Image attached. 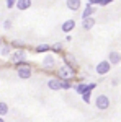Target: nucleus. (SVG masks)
<instances>
[{
  "label": "nucleus",
  "instance_id": "f257e3e1",
  "mask_svg": "<svg viewBox=\"0 0 121 122\" xmlns=\"http://www.w3.org/2000/svg\"><path fill=\"white\" fill-rule=\"evenodd\" d=\"M10 62L13 64V65H18V64H23V62H26V59H28V51L26 49H17V51H12V54L8 56Z\"/></svg>",
  "mask_w": 121,
  "mask_h": 122
},
{
  "label": "nucleus",
  "instance_id": "f03ea898",
  "mask_svg": "<svg viewBox=\"0 0 121 122\" xmlns=\"http://www.w3.org/2000/svg\"><path fill=\"white\" fill-rule=\"evenodd\" d=\"M77 75V70L72 68V67H67V65H62L57 68V78L59 80H74V76Z\"/></svg>",
  "mask_w": 121,
  "mask_h": 122
},
{
  "label": "nucleus",
  "instance_id": "7ed1b4c3",
  "mask_svg": "<svg viewBox=\"0 0 121 122\" xmlns=\"http://www.w3.org/2000/svg\"><path fill=\"white\" fill-rule=\"evenodd\" d=\"M17 75L21 80H29L31 75H33V67L29 65L28 62H23V64H18L17 65Z\"/></svg>",
  "mask_w": 121,
  "mask_h": 122
},
{
  "label": "nucleus",
  "instance_id": "20e7f679",
  "mask_svg": "<svg viewBox=\"0 0 121 122\" xmlns=\"http://www.w3.org/2000/svg\"><path fill=\"white\" fill-rule=\"evenodd\" d=\"M41 65H43V68H44V70H54V68L57 67L56 56H54V54H46V56L43 57Z\"/></svg>",
  "mask_w": 121,
  "mask_h": 122
},
{
  "label": "nucleus",
  "instance_id": "39448f33",
  "mask_svg": "<svg viewBox=\"0 0 121 122\" xmlns=\"http://www.w3.org/2000/svg\"><path fill=\"white\" fill-rule=\"evenodd\" d=\"M95 107L100 109V111H106L110 107V98L106 94H98L95 98Z\"/></svg>",
  "mask_w": 121,
  "mask_h": 122
},
{
  "label": "nucleus",
  "instance_id": "423d86ee",
  "mask_svg": "<svg viewBox=\"0 0 121 122\" xmlns=\"http://www.w3.org/2000/svg\"><path fill=\"white\" fill-rule=\"evenodd\" d=\"M110 70H111V64H110L108 60H102V62H98L97 67H95V72H97L98 75H106Z\"/></svg>",
  "mask_w": 121,
  "mask_h": 122
},
{
  "label": "nucleus",
  "instance_id": "0eeeda50",
  "mask_svg": "<svg viewBox=\"0 0 121 122\" xmlns=\"http://www.w3.org/2000/svg\"><path fill=\"white\" fill-rule=\"evenodd\" d=\"M47 88L52 90V91H59V90H61V80H59L57 76H51V78L47 80Z\"/></svg>",
  "mask_w": 121,
  "mask_h": 122
},
{
  "label": "nucleus",
  "instance_id": "6e6552de",
  "mask_svg": "<svg viewBox=\"0 0 121 122\" xmlns=\"http://www.w3.org/2000/svg\"><path fill=\"white\" fill-rule=\"evenodd\" d=\"M62 59H64V65L77 68V60H75V57L72 54H62Z\"/></svg>",
  "mask_w": 121,
  "mask_h": 122
},
{
  "label": "nucleus",
  "instance_id": "1a4fd4ad",
  "mask_svg": "<svg viewBox=\"0 0 121 122\" xmlns=\"http://www.w3.org/2000/svg\"><path fill=\"white\" fill-rule=\"evenodd\" d=\"M31 5H33V0H17V3H15V7L20 11H25V10L31 8Z\"/></svg>",
  "mask_w": 121,
  "mask_h": 122
},
{
  "label": "nucleus",
  "instance_id": "9d476101",
  "mask_svg": "<svg viewBox=\"0 0 121 122\" xmlns=\"http://www.w3.org/2000/svg\"><path fill=\"white\" fill-rule=\"evenodd\" d=\"M108 62H110L111 65H118L121 62V54L116 52V51H111V52L108 54Z\"/></svg>",
  "mask_w": 121,
  "mask_h": 122
},
{
  "label": "nucleus",
  "instance_id": "9b49d317",
  "mask_svg": "<svg viewBox=\"0 0 121 122\" xmlns=\"http://www.w3.org/2000/svg\"><path fill=\"white\" fill-rule=\"evenodd\" d=\"M74 28H75V20H65L64 23H62V26H61V29L64 31L65 34H69Z\"/></svg>",
  "mask_w": 121,
  "mask_h": 122
},
{
  "label": "nucleus",
  "instance_id": "f8f14e48",
  "mask_svg": "<svg viewBox=\"0 0 121 122\" xmlns=\"http://www.w3.org/2000/svg\"><path fill=\"white\" fill-rule=\"evenodd\" d=\"M65 7L69 10H72V11H77L82 7V2L80 0H65Z\"/></svg>",
  "mask_w": 121,
  "mask_h": 122
},
{
  "label": "nucleus",
  "instance_id": "ddd939ff",
  "mask_svg": "<svg viewBox=\"0 0 121 122\" xmlns=\"http://www.w3.org/2000/svg\"><path fill=\"white\" fill-rule=\"evenodd\" d=\"M95 23H97V21H95L93 16H90V18H84L82 20V28H84L85 31H90V29L95 26Z\"/></svg>",
  "mask_w": 121,
  "mask_h": 122
},
{
  "label": "nucleus",
  "instance_id": "4468645a",
  "mask_svg": "<svg viewBox=\"0 0 121 122\" xmlns=\"http://www.w3.org/2000/svg\"><path fill=\"white\" fill-rule=\"evenodd\" d=\"M35 52H36V54H47V52H51V46L46 44V42L38 44V46L35 47Z\"/></svg>",
  "mask_w": 121,
  "mask_h": 122
},
{
  "label": "nucleus",
  "instance_id": "2eb2a0df",
  "mask_svg": "<svg viewBox=\"0 0 121 122\" xmlns=\"http://www.w3.org/2000/svg\"><path fill=\"white\" fill-rule=\"evenodd\" d=\"M95 15V7H92V5H85V8H84V11H82V20L84 18H90V16H93Z\"/></svg>",
  "mask_w": 121,
  "mask_h": 122
},
{
  "label": "nucleus",
  "instance_id": "dca6fc26",
  "mask_svg": "<svg viewBox=\"0 0 121 122\" xmlns=\"http://www.w3.org/2000/svg\"><path fill=\"white\" fill-rule=\"evenodd\" d=\"M12 51H13V49L10 47V44H5V42H3V44L0 46V56L2 57H8L10 54H12Z\"/></svg>",
  "mask_w": 121,
  "mask_h": 122
},
{
  "label": "nucleus",
  "instance_id": "f3484780",
  "mask_svg": "<svg viewBox=\"0 0 121 122\" xmlns=\"http://www.w3.org/2000/svg\"><path fill=\"white\" fill-rule=\"evenodd\" d=\"M62 51H64V44L62 42H54L51 46V52L52 54H62Z\"/></svg>",
  "mask_w": 121,
  "mask_h": 122
},
{
  "label": "nucleus",
  "instance_id": "a211bd4d",
  "mask_svg": "<svg viewBox=\"0 0 121 122\" xmlns=\"http://www.w3.org/2000/svg\"><path fill=\"white\" fill-rule=\"evenodd\" d=\"M74 90H75V93H79L82 96V94L85 93V90H87V83H85V81H80V83H77L74 86Z\"/></svg>",
  "mask_w": 121,
  "mask_h": 122
},
{
  "label": "nucleus",
  "instance_id": "6ab92c4d",
  "mask_svg": "<svg viewBox=\"0 0 121 122\" xmlns=\"http://www.w3.org/2000/svg\"><path fill=\"white\" fill-rule=\"evenodd\" d=\"M8 111H10L8 104L5 103V101H0V117H5L8 114Z\"/></svg>",
  "mask_w": 121,
  "mask_h": 122
},
{
  "label": "nucleus",
  "instance_id": "aec40b11",
  "mask_svg": "<svg viewBox=\"0 0 121 122\" xmlns=\"http://www.w3.org/2000/svg\"><path fill=\"white\" fill-rule=\"evenodd\" d=\"M10 47L15 49V51H17V49H25V42H23V41H18V39H13V41L10 42Z\"/></svg>",
  "mask_w": 121,
  "mask_h": 122
},
{
  "label": "nucleus",
  "instance_id": "412c9836",
  "mask_svg": "<svg viewBox=\"0 0 121 122\" xmlns=\"http://www.w3.org/2000/svg\"><path fill=\"white\" fill-rule=\"evenodd\" d=\"M72 86H74V85H72L70 80H61V90H65V91H67V90H70Z\"/></svg>",
  "mask_w": 121,
  "mask_h": 122
},
{
  "label": "nucleus",
  "instance_id": "4be33fe9",
  "mask_svg": "<svg viewBox=\"0 0 121 122\" xmlns=\"http://www.w3.org/2000/svg\"><path fill=\"white\" fill-rule=\"evenodd\" d=\"M12 26H13V21L12 20H5L3 21V29H12Z\"/></svg>",
  "mask_w": 121,
  "mask_h": 122
},
{
  "label": "nucleus",
  "instance_id": "5701e85b",
  "mask_svg": "<svg viewBox=\"0 0 121 122\" xmlns=\"http://www.w3.org/2000/svg\"><path fill=\"white\" fill-rule=\"evenodd\" d=\"M5 2H7V8H13V7H15V3H17V0H5Z\"/></svg>",
  "mask_w": 121,
  "mask_h": 122
},
{
  "label": "nucleus",
  "instance_id": "b1692460",
  "mask_svg": "<svg viewBox=\"0 0 121 122\" xmlns=\"http://www.w3.org/2000/svg\"><path fill=\"white\" fill-rule=\"evenodd\" d=\"M111 85H113V86H116V85H118V78H113V80H111Z\"/></svg>",
  "mask_w": 121,
  "mask_h": 122
},
{
  "label": "nucleus",
  "instance_id": "393cba45",
  "mask_svg": "<svg viewBox=\"0 0 121 122\" xmlns=\"http://www.w3.org/2000/svg\"><path fill=\"white\" fill-rule=\"evenodd\" d=\"M65 41H67V42H70V41H72V36H70V34H67V38H65Z\"/></svg>",
  "mask_w": 121,
  "mask_h": 122
},
{
  "label": "nucleus",
  "instance_id": "a878e982",
  "mask_svg": "<svg viewBox=\"0 0 121 122\" xmlns=\"http://www.w3.org/2000/svg\"><path fill=\"white\" fill-rule=\"evenodd\" d=\"M2 44H3V39H2V38H0V46H2Z\"/></svg>",
  "mask_w": 121,
  "mask_h": 122
},
{
  "label": "nucleus",
  "instance_id": "bb28decb",
  "mask_svg": "<svg viewBox=\"0 0 121 122\" xmlns=\"http://www.w3.org/2000/svg\"><path fill=\"white\" fill-rule=\"evenodd\" d=\"M0 122H5V119H3V117H0Z\"/></svg>",
  "mask_w": 121,
  "mask_h": 122
},
{
  "label": "nucleus",
  "instance_id": "cd10ccee",
  "mask_svg": "<svg viewBox=\"0 0 121 122\" xmlns=\"http://www.w3.org/2000/svg\"><path fill=\"white\" fill-rule=\"evenodd\" d=\"M88 2H90V0H88Z\"/></svg>",
  "mask_w": 121,
  "mask_h": 122
}]
</instances>
